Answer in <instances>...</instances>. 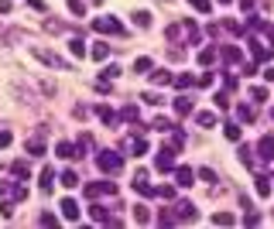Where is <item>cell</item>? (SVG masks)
I'll return each instance as SVG.
<instances>
[{
    "mask_svg": "<svg viewBox=\"0 0 274 229\" xmlns=\"http://www.w3.org/2000/svg\"><path fill=\"white\" fill-rule=\"evenodd\" d=\"M171 174H175V185H178V188H192V181L199 178V171H192L189 164H182V168H175Z\"/></svg>",
    "mask_w": 274,
    "mask_h": 229,
    "instance_id": "obj_8",
    "label": "cell"
},
{
    "mask_svg": "<svg viewBox=\"0 0 274 229\" xmlns=\"http://www.w3.org/2000/svg\"><path fill=\"white\" fill-rule=\"evenodd\" d=\"M219 55H223V62H230V65H240V62H243V52H240L237 45H223Z\"/></svg>",
    "mask_w": 274,
    "mask_h": 229,
    "instance_id": "obj_12",
    "label": "cell"
},
{
    "mask_svg": "<svg viewBox=\"0 0 274 229\" xmlns=\"http://www.w3.org/2000/svg\"><path fill=\"white\" fill-rule=\"evenodd\" d=\"M212 99H216V106H219V110H230V96H226V92H216Z\"/></svg>",
    "mask_w": 274,
    "mask_h": 229,
    "instance_id": "obj_48",
    "label": "cell"
},
{
    "mask_svg": "<svg viewBox=\"0 0 274 229\" xmlns=\"http://www.w3.org/2000/svg\"><path fill=\"white\" fill-rule=\"evenodd\" d=\"M175 154H178V147H175V144H161V147H158V154H154V168H158L161 174L175 171V168H178V164H175Z\"/></svg>",
    "mask_w": 274,
    "mask_h": 229,
    "instance_id": "obj_1",
    "label": "cell"
},
{
    "mask_svg": "<svg viewBox=\"0 0 274 229\" xmlns=\"http://www.w3.org/2000/svg\"><path fill=\"white\" fill-rule=\"evenodd\" d=\"M240 7H243V10L250 14V10H254V0H240Z\"/></svg>",
    "mask_w": 274,
    "mask_h": 229,
    "instance_id": "obj_56",
    "label": "cell"
},
{
    "mask_svg": "<svg viewBox=\"0 0 274 229\" xmlns=\"http://www.w3.org/2000/svg\"><path fill=\"white\" fill-rule=\"evenodd\" d=\"M10 7H14L10 0H0V14H10Z\"/></svg>",
    "mask_w": 274,
    "mask_h": 229,
    "instance_id": "obj_55",
    "label": "cell"
},
{
    "mask_svg": "<svg viewBox=\"0 0 274 229\" xmlns=\"http://www.w3.org/2000/svg\"><path fill=\"white\" fill-rule=\"evenodd\" d=\"M237 157H240V164H243V168H257V161H254V151H250L247 144L237 151Z\"/></svg>",
    "mask_w": 274,
    "mask_h": 229,
    "instance_id": "obj_25",
    "label": "cell"
},
{
    "mask_svg": "<svg viewBox=\"0 0 274 229\" xmlns=\"http://www.w3.org/2000/svg\"><path fill=\"white\" fill-rule=\"evenodd\" d=\"M10 171H14V178H17V181H24V178H28V161H14V164H10Z\"/></svg>",
    "mask_w": 274,
    "mask_h": 229,
    "instance_id": "obj_34",
    "label": "cell"
},
{
    "mask_svg": "<svg viewBox=\"0 0 274 229\" xmlns=\"http://www.w3.org/2000/svg\"><path fill=\"white\" fill-rule=\"evenodd\" d=\"M257 154H261V161H274V137L271 134H264L257 141Z\"/></svg>",
    "mask_w": 274,
    "mask_h": 229,
    "instance_id": "obj_11",
    "label": "cell"
},
{
    "mask_svg": "<svg viewBox=\"0 0 274 229\" xmlns=\"http://www.w3.org/2000/svg\"><path fill=\"white\" fill-rule=\"evenodd\" d=\"M0 212L10 219V216H14V202H0Z\"/></svg>",
    "mask_w": 274,
    "mask_h": 229,
    "instance_id": "obj_52",
    "label": "cell"
},
{
    "mask_svg": "<svg viewBox=\"0 0 274 229\" xmlns=\"http://www.w3.org/2000/svg\"><path fill=\"white\" fill-rule=\"evenodd\" d=\"M68 10L75 17H86V0H68Z\"/></svg>",
    "mask_w": 274,
    "mask_h": 229,
    "instance_id": "obj_39",
    "label": "cell"
},
{
    "mask_svg": "<svg viewBox=\"0 0 274 229\" xmlns=\"http://www.w3.org/2000/svg\"><path fill=\"white\" fill-rule=\"evenodd\" d=\"M151 127H154V130H161V134H171V130H175V120H168V116H158Z\"/></svg>",
    "mask_w": 274,
    "mask_h": 229,
    "instance_id": "obj_30",
    "label": "cell"
},
{
    "mask_svg": "<svg viewBox=\"0 0 274 229\" xmlns=\"http://www.w3.org/2000/svg\"><path fill=\"white\" fill-rule=\"evenodd\" d=\"M165 38H168L171 45H182V38H189V34H185V24H168V28H165Z\"/></svg>",
    "mask_w": 274,
    "mask_h": 229,
    "instance_id": "obj_17",
    "label": "cell"
},
{
    "mask_svg": "<svg viewBox=\"0 0 274 229\" xmlns=\"http://www.w3.org/2000/svg\"><path fill=\"white\" fill-rule=\"evenodd\" d=\"M158 195H161L165 202H171V199H175V185H158Z\"/></svg>",
    "mask_w": 274,
    "mask_h": 229,
    "instance_id": "obj_44",
    "label": "cell"
},
{
    "mask_svg": "<svg viewBox=\"0 0 274 229\" xmlns=\"http://www.w3.org/2000/svg\"><path fill=\"white\" fill-rule=\"evenodd\" d=\"M264 99H268V89L254 86V89H250V103H264Z\"/></svg>",
    "mask_w": 274,
    "mask_h": 229,
    "instance_id": "obj_43",
    "label": "cell"
},
{
    "mask_svg": "<svg viewBox=\"0 0 274 229\" xmlns=\"http://www.w3.org/2000/svg\"><path fill=\"white\" fill-rule=\"evenodd\" d=\"M175 113L178 116H192V99L189 96H175Z\"/></svg>",
    "mask_w": 274,
    "mask_h": 229,
    "instance_id": "obj_20",
    "label": "cell"
},
{
    "mask_svg": "<svg viewBox=\"0 0 274 229\" xmlns=\"http://www.w3.org/2000/svg\"><path fill=\"white\" fill-rule=\"evenodd\" d=\"M140 99H144V103H147V106H161V103H165V99H161V96H158V92H144V96H140Z\"/></svg>",
    "mask_w": 274,
    "mask_h": 229,
    "instance_id": "obj_45",
    "label": "cell"
},
{
    "mask_svg": "<svg viewBox=\"0 0 274 229\" xmlns=\"http://www.w3.org/2000/svg\"><path fill=\"white\" fill-rule=\"evenodd\" d=\"M189 7H192V10H199V14H209V10H212V3H209V0H189Z\"/></svg>",
    "mask_w": 274,
    "mask_h": 229,
    "instance_id": "obj_41",
    "label": "cell"
},
{
    "mask_svg": "<svg viewBox=\"0 0 274 229\" xmlns=\"http://www.w3.org/2000/svg\"><path fill=\"white\" fill-rule=\"evenodd\" d=\"M168 82H175V76L168 69H154L151 72V86H168Z\"/></svg>",
    "mask_w": 274,
    "mask_h": 229,
    "instance_id": "obj_22",
    "label": "cell"
},
{
    "mask_svg": "<svg viewBox=\"0 0 274 229\" xmlns=\"http://www.w3.org/2000/svg\"><path fill=\"white\" fill-rule=\"evenodd\" d=\"M196 82H199V86H212V72H203V76L196 79Z\"/></svg>",
    "mask_w": 274,
    "mask_h": 229,
    "instance_id": "obj_54",
    "label": "cell"
},
{
    "mask_svg": "<svg viewBox=\"0 0 274 229\" xmlns=\"http://www.w3.org/2000/svg\"><path fill=\"white\" fill-rule=\"evenodd\" d=\"M117 192V185L113 181H89L86 188H82V195L86 199H100V195H113Z\"/></svg>",
    "mask_w": 274,
    "mask_h": 229,
    "instance_id": "obj_4",
    "label": "cell"
},
{
    "mask_svg": "<svg viewBox=\"0 0 274 229\" xmlns=\"http://www.w3.org/2000/svg\"><path fill=\"white\" fill-rule=\"evenodd\" d=\"M134 223H137V226H147V223H151V212H147V205H134Z\"/></svg>",
    "mask_w": 274,
    "mask_h": 229,
    "instance_id": "obj_28",
    "label": "cell"
},
{
    "mask_svg": "<svg viewBox=\"0 0 274 229\" xmlns=\"http://www.w3.org/2000/svg\"><path fill=\"white\" fill-rule=\"evenodd\" d=\"M175 86L178 89H189V86H196V79L189 76V72H182V76H175Z\"/></svg>",
    "mask_w": 274,
    "mask_h": 229,
    "instance_id": "obj_42",
    "label": "cell"
},
{
    "mask_svg": "<svg viewBox=\"0 0 274 229\" xmlns=\"http://www.w3.org/2000/svg\"><path fill=\"white\" fill-rule=\"evenodd\" d=\"M182 24H185V34H189V45H199V24H196L192 17H185Z\"/></svg>",
    "mask_w": 274,
    "mask_h": 229,
    "instance_id": "obj_23",
    "label": "cell"
},
{
    "mask_svg": "<svg viewBox=\"0 0 274 229\" xmlns=\"http://www.w3.org/2000/svg\"><path fill=\"white\" fill-rule=\"evenodd\" d=\"M55 157H62V161H72V157H82V154H79V144L59 141V144H55Z\"/></svg>",
    "mask_w": 274,
    "mask_h": 229,
    "instance_id": "obj_10",
    "label": "cell"
},
{
    "mask_svg": "<svg viewBox=\"0 0 274 229\" xmlns=\"http://www.w3.org/2000/svg\"><path fill=\"white\" fill-rule=\"evenodd\" d=\"M7 192H10V185H7V181H0V199H3Z\"/></svg>",
    "mask_w": 274,
    "mask_h": 229,
    "instance_id": "obj_58",
    "label": "cell"
},
{
    "mask_svg": "<svg viewBox=\"0 0 274 229\" xmlns=\"http://www.w3.org/2000/svg\"><path fill=\"white\" fill-rule=\"evenodd\" d=\"M10 141H14L10 130H0V147H10Z\"/></svg>",
    "mask_w": 274,
    "mask_h": 229,
    "instance_id": "obj_53",
    "label": "cell"
},
{
    "mask_svg": "<svg viewBox=\"0 0 274 229\" xmlns=\"http://www.w3.org/2000/svg\"><path fill=\"white\" fill-rule=\"evenodd\" d=\"M24 147H28V154L41 157V154H45V130H38V134H34V137H31V141H28Z\"/></svg>",
    "mask_w": 274,
    "mask_h": 229,
    "instance_id": "obj_16",
    "label": "cell"
},
{
    "mask_svg": "<svg viewBox=\"0 0 274 229\" xmlns=\"http://www.w3.org/2000/svg\"><path fill=\"white\" fill-rule=\"evenodd\" d=\"M89 216H93V223H103V226H110V223H113V216H110V209H106V205H89Z\"/></svg>",
    "mask_w": 274,
    "mask_h": 229,
    "instance_id": "obj_18",
    "label": "cell"
},
{
    "mask_svg": "<svg viewBox=\"0 0 274 229\" xmlns=\"http://www.w3.org/2000/svg\"><path fill=\"white\" fill-rule=\"evenodd\" d=\"M237 120L254 123V120H257V103H240V106H237Z\"/></svg>",
    "mask_w": 274,
    "mask_h": 229,
    "instance_id": "obj_14",
    "label": "cell"
},
{
    "mask_svg": "<svg viewBox=\"0 0 274 229\" xmlns=\"http://www.w3.org/2000/svg\"><path fill=\"white\" fill-rule=\"evenodd\" d=\"M96 116H100L106 127H117V123H120V113H117V110H110L106 103H103V106H96Z\"/></svg>",
    "mask_w": 274,
    "mask_h": 229,
    "instance_id": "obj_13",
    "label": "cell"
},
{
    "mask_svg": "<svg viewBox=\"0 0 274 229\" xmlns=\"http://www.w3.org/2000/svg\"><path fill=\"white\" fill-rule=\"evenodd\" d=\"M233 223H237V219H233L230 212H216V216H212V226H233Z\"/></svg>",
    "mask_w": 274,
    "mask_h": 229,
    "instance_id": "obj_38",
    "label": "cell"
},
{
    "mask_svg": "<svg viewBox=\"0 0 274 229\" xmlns=\"http://www.w3.org/2000/svg\"><path fill=\"white\" fill-rule=\"evenodd\" d=\"M106 55H110V45H103V41H96V45H93V58H96V62H103Z\"/></svg>",
    "mask_w": 274,
    "mask_h": 229,
    "instance_id": "obj_36",
    "label": "cell"
},
{
    "mask_svg": "<svg viewBox=\"0 0 274 229\" xmlns=\"http://www.w3.org/2000/svg\"><path fill=\"white\" fill-rule=\"evenodd\" d=\"M243 226H261V212H254V209H250V212L243 216Z\"/></svg>",
    "mask_w": 274,
    "mask_h": 229,
    "instance_id": "obj_47",
    "label": "cell"
},
{
    "mask_svg": "<svg viewBox=\"0 0 274 229\" xmlns=\"http://www.w3.org/2000/svg\"><path fill=\"white\" fill-rule=\"evenodd\" d=\"M10 195H14V202H21V199H28V188H24V185L17 181V185L10 188Z\"/></svg>",
    "mask_w": 274,
    "mask_h": 229,
    "instance_id": "obj_46",
    "label": "cell"
},
{
    "mask_svg": "<svg viewBox=\"0 0 274 229\" xmlns=\"http://www.w3.org/2000/svg\"><path fill=\"white\" fill-rule=\"evenodd\" d=\"M134 24H137V28H151V14H147V10H137Z\"/></svg>",
    "mask_w": 274,
    "mask_h": 229,
    "instance_id": "obj_40",
    "label": "cell"
},
{
    "mask_svg": "<svg viewBox=\"0 0 274 229\" xmlns=\"http://www.w3.org/2000/svg\"><path fill=\"white\" fill-rule=\"evenodd\" d=\"M264 79H268V82H274V65H268V69H264Z\"/></svg>",
    "mask_w": 274,
    "mask_h": 229,
    "instance_id": "obj_57",
    "label": "cell"
},
{
    "mask_svg": "<svg viewBox=\"0 0 274 229\" xmlns=\"http://www.w3.org/2000/svg\"><path fill=\"white\" fill-rule=\"evenodd\" d=\"M93 28H96L100 34H124V24H120L117 17H96Z\"/></svg>",
    "mask_w": 274,
    "mask_h": 229,
    "instance_id": "obj_6",
    "label": "cell"
},
{
    "mask_svg": "<svg viewBox=\"0 0 274 229\" xmlns=\"http://www.w3.org/2000/svg\"><path fill=\"white\" fill-rule=\"evenodd\" d=\"M31 55H34L38 62H45L48 69H68V62L62 58V55H55V52H48V48H41V45H34V48H31Z\"/></svg>",
    "mask_w": 274,
    "mask_h": 229,
    "instance_id": "obj_3",
    "label": "cell"
},
{
    "mask_svg": "<svg viewBox=\"0 0 274 229\" xmlns=\"http://www.w3.org/2000/svg\"><path fill=\"white\" fill-rule=\"evenodd\" d=\"M52 181H55V168H41V181H38V188H41V192H52Z\"/></svg>",
    "mask_w": 274,
    "mask_h": 229,
    "instance_id": "obj_24",
    "label": "cell"
},
{
    "mask_svg": "<svg viewBox=\"0 0 274 229\" xmlns=\"http://www.w3.org/2000/svg\"><path fill=\"white\" fill-rule=\"evenodd\" d=\"M124 147L134 154V157H140V154H147V141H144V134H134V137H131Z\"/></svg>",
    "mask_w": 274,
    "mask_h": 229,
    "instance_id": "obj_15",
    "label": "cell"
},
{
    "mask_svg": "<svg viewBox=\"0 0 274 229\" xmlns=\"http://www.w3.org/2000/svg\"><path fill=\"white\" fill-rule=\"evenodd\" d=\"M96 164H100L103 174H120L124 157H120V151H100V154H96Z\"/></svg>",
    "mask_w": 274,
    "mask_h": 229,
    "instance_id": "obj_2",
    "label": "cell"
},
{
    "mask_svg": "<svg viewBox=\"0 0 274 229\" xmlns=\"http://www.w3.org/2000/svg\"><path fill=\"white\" fill-rule=\"evenodd\" d=\"M59 185H62V188H75V185H82V181H79L75 171H62V174H59Z\"/></svg>",
    "mask_w": 274,
    "mask_h": 229,
    "instance_id": "obj_26",
    "label": "cell"
},
{
    "mask_svg": "<svg viewBox=\"0 0 274 229\" xmlns=\"http://www.w3.org/2000/svg\"><path fill=\"white\" fill-rule=\"evenodd\" d=\"M134 192H137V195H144V199L158 195V188L147 181V171H144V168H137V174H134Z\"/></svg>",
    "mask_w": 274,
    "mask_h": 229,
    "instance_id": "obj_5",
    "label": "cell"
},
{
    "mask_svg": "<svg viewBox=\"0 0 274 229\" xmlns=\"http://www.w3.org/2000/svg\"><path fill=\"white\" fill-rule=\"evenodd\" d=\"M120 120H127V123H140V106L127 103V106L120 110Z\"/></svg>",
    "mask_w": 274,
    "mask_h": 229,
    "instance_id": "obj_19",
    "label": "cell"
},
{
    "mask_svg": "<svg viewBox=\"0 0 274 229\" xmlns=\"http://www.w3.org/2000/svg\"><path fill=\"white\" fill-rule=\"evenodd\" d=\"M216 55H219V48H212V45L203 48V52H199V65H212V62H216Z\"/></svg>",
    "mask_w": 274,
    "mask_h": 229,
    "instance_id": "obj_27",
    "label": "cell"
},
{
    "mask_svg": "<svg viewBox=\"0 0 274 229\" xmlns=\"http://www.w3.org/2000/svg\"><path fill=\"white\" fill-rule=\"evenodd\" d=\"M59 209H62V219H68V223H79V216H82V209H79L75 199H62Z\"/></svg>",
    "mask_w": 274,
    "mask_h": 229,
    "instance_id": "obj_9",
    "label": "cell"
},
{
    "mask_svg": "<svg viewBox=\"0 0 274 229\" xmlns=\"http://www.w3.org/2000/svg\"><path fill=\"white\" fill-rule=\"evenodd\" d=\"M196 216H199V212H196V205H192L189 199H178V202H175V219H178V223H196Z\"/></svg>",
    "mask_w": 274,
    "mask_h": 229,
    "instance_id": "obj_7",
    "label": "cell"
},
{
    "mask_svg": "<svg viewBox=\"0 0 274 229\" xmlns=\"http://www.w3.org/2000/svg\"><path fill=\"white\" fill-rule=\"evenodd\" d=\"M199 178H203V181H216V171H212V168H199Z\"/></svg>",
    "mask_w": 274,
    "mask_h": 229,
    "instance_id": "obj_51",
    "label": "cell"
},
{
    "mask_svg": "<svg viewBox=\"0 0 274 229\" xmlns=\"http://www.w3.org/2000/svg\"><path fill=\"white\" fill-rule=\"evenodd\" d=\"M219 3H230V0H219Z\"/></svg>",
    "mask_w": 274,
    "mask_h": 229,
    "instance_id": "obj_60",
    "label": "cell"
},
{
    "mask_svg": "<svg viewBox=\"0 0 274 229\" xmlns=\"http://www.w3.org/2000/svg\"><path fill=\"white\" fill-rule=\"evenodd\" d=\"M223 134H226V141H240V137H243L240 123H226V127H223Z\"/></svg>",
    "mask_w": 274,
    "mask_h": 229,
    "instance_id": "obj_33",
    "label": "cell"
},
{
    "mask_svg": "<svg viewBox=\"0 0 274 229\" xmlns=\"http://www.w3.org/2000/svg\"><path fill=\"white\" fill-rule=\"evenodd\" d=\"M38 223H41V226H59V219H55V216H52V212H41V219H38Z\"/></svg>",
    "mask_w": 274,
    "mask_h": 229,
    "instance_id": "obj_49",
    "label": "cell"
},
{
    "mask_svg": "<svg viewBox=\"0 0 274 229\" xmlns=\"http://www.w3.org/2000/svg\"><path fill=\"white\" fill-rule=\"evenodd\" d=\"M89 147H93V137H89V134H82V137H79V154L89 151Z\"/></svg>",
    "mask_w": 274,
    "mask_h": 229,
    "instance_id": "obj_50",
    "label": "cell"
},
{
    "mask_svg": "<svg viewBox=\"0 0 274 229\" xmlns=\"http://www.w3.org/2000/svg\"><path fill=\"white\" fill-rule=\"evenodd\" d=\"M178 219H175V212H168V209H161L158 212V226H175Z\"/></svg>",
    "mask_w": 274,
    "mask_h": 229,
    "instance_id": "obj_37",
    "label": "cell"
},
{
    "mask_svg": "<svg viewBox=\"0 0 274 229\" xmlns=\"http://www.w3.org/2000/svg\"><path fill=\"white\" fill-rule=\"evenodd\" d=\"M117 76H120V65H113V62H110V65L100 72V82H113Z\"/></svg>",
    "mask_w": 274,
    "mask_h": 229,
    "instance_id": "obj_31",
    "label": "cell"
},
{
    "mask_svg": "<svg viewBox=\"0 0 274 229\" xmlns=\"http://www.w3.org/2000/svg\"><path fill=\"white\" fill-rule=\"evenodd\" d=\"M154 69V62L147 58V55H140V58H134V72H151Z\"/></svg>",
    "mask_w": 274,
    "mask_h": 229,
    "instance_id": "obj_35",
    "label": "cell"
},
{
    "mask_svg": "<svg viewBox=\"0 0 274 229\" xmlns=\"http://www.w3.org/2000/svg\"><path fill=\"white\" fill-rule=\"evenodd\" d=\"M196 123H199V127H216V113H209V110L196 113Z\"/></svg>",
    "mask_w": 274,
    "mask_h": 229,
    "instance_id": "obj_32",
    "label": "cell"
},
{
    "mask_svg": "<svg viewBox=\"0 0 274 229\" xmlns=\"http://www.w3.org/2000/svg\"><path fill=\"white\" fill-rule=\"evenodd\" d=\"M68 52H72L75 58H86V41H82V38H72V41H68Z\"/></svg>",
    "mask_w": 274,
    "mask_h": 229,
    "instance_id": "obj_29",
    "label": "cell"
},
{
    "mask_svg": "<svg viewBox=\"0 0 274 229\" xmlns=\"http://www.w3.org/2000/svg\"><path fill=\"white\" fill-rule=\"evenodd\" d=\"M254 188H257L261 199H268V195H271V178H268V174H257V178H254Z\"/></svg>",
    "mask_w": 274,
    "mask_h": 229,
    "instance_id": "obj_21",
    "label": "cell"
},
{
    "mask_svg": "<svg viewBox=\"0 0 274 229\" xmlns=\"http://www.w3.org/2000/svg\"><path fill=\"white\" fill-rule=\"evenodd\" d=\"M271 120H274V106H271Z\"/></svg>",
    "mask_w": 274,
    "mask_h": 229,
    "instance_id": "obj_59",
    "label": "cell"
}]
</instances>
